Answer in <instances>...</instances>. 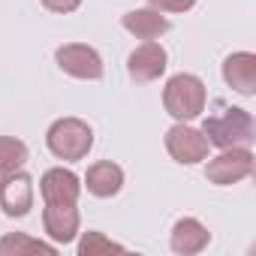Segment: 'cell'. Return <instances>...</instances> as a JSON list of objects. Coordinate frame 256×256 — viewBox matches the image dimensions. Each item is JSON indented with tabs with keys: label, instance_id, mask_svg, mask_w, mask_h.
<instances>
[{
	"label": "cell",
	"instance_id": "8992f818",
	"mask_svg": "<svg viewBox=\"0 0 256 256\" xmlns=\"http://www.w3.org/2000/svg\"><path fill=\"white\" fill-rule=\"evenodd\" d=\"M54 60L58 66L72 76V78H82V82H96L102 78V58L96 48L90 46H82V42H66L54 52Z\"/></svg>",
	"mask_w": 256,
	"mask_h": 256
},
{
	"label": "cell",
	"instance_id": "6da1fadb",
	"mask_svg": "<svg viewBox=\"0 0 256 256\" xmlns=\"http://www.w3.org/2000/svg\"><path fill=\"white\" fill-rule=\"evenodd\" d=\"M40 193L46 202V211H42L46 235L58 244L76 241V235H78V193H82L78 175L64 169V166H54L42 175Z\"/></svg>",
	"mask_w": 256,
	"mask_h": 256
},
{
	"label": "cell",
	"instance_id": "30bf717a",
	"mask_svg": "<svg viewBox=\"0 0 256 256\" xmlns=\"http://www.w3.org/2000/svg\"><path fill=\"white\" fill-rule=\"evenodd\" d=\"M223 78L232 90L253 96L256 94V54L253 52H235L223 60Z\"/></svg>",
	"mask_w": 256,
	"mask_h": 256
},
{
	"label": "cell",
	"instance_id": "7a4b0ae2",
	"mask_svg": "<svg viewBox=\"0 0 256 256\" xmlns=\"http://www.w3.org/2000/svg\"><path fill=\"white\" fill-rule=\"evenodd\" d=\"M202 136L208 139V145H214L220 151L223 148H250L256 139V124H253V114L247 108L226 106L217 114L205 118Z\"/></svg>",
	"mask_w": 256,
	"mask_h": 256
},
{
	"label": "cell",
	"instance_id": "52a82bcc",
	"mask_svg": "<svg viewBox=\"0 0 256 256\" xmlns=\"http://www.w3.org/2000/svg\"><path fill=\"white\" fill-rule=\"evenodd\" d=\"M208 139L202 136V130H193L184 120L175 124L172 130L166 133V151L172 154L175 163H184V166H193V163H202L208 157Z\"/></svg>",
	"mask_w": 256,
	"mask_h": 256
},
{
	"label": "cell",
	"instance_id": "ba28073f",
	"mask_svg": "<svg viewBox=\"0 0 256 256\" xmlns=\"http://www.w3.org/2000/svg\"><path fill=\"white\" fill-rule=\"evenodd\" d=\"M169 66V54L160 42L154 40H145L130 58H126V72H130L133 82L139 84H148V82H157Z\"/></svg>",
	"mask_w": 256,
	"mask_h": 256
},
{
	"label": "cell",
	"instance_id": "7c38bea8",
	"mask_svg": "<svg viewBox=\"0 0 256 256\" xmlns=\"http://www.w3.org/2000/svg\"><path fill=\"white\" fill-rule=\"evenodd\" d=\"M211 241V232L196 220V217H181L175 226H172V250L181 253V256H193V253H202Z\"/></svg>",
	"mask_w": 256,
	"mask_h": 256
},
{
	"label": "cell",
	"instance_id": "3957f363",
	"mask_svg": "<svg viewBox=\"0 0 256 256\" xmlns=\"http://www.w3.org/2000/svg\"><path fill=\"white\" fill-rule=\"evenodd\" d=\"M46 145L58 160L76 163V160H84L88 151L94 148V130L82 118H60L48 126Z\"/></svg>",
	"mask_w": 256,
	"mask_h": 256
},
{
	"label": "cell",
	"instance_id": "9c48e42d",
	"mask_svg": "<svg viewBox=\"0 0 256 256\" xmlns=\"http://www.w3.org/2000/svg\"><path fill=\"white\" fill-rule=\"evenodd\" d=\"M0 205H4L6 217H24L34 208V178L22 169L4 175L0 181Z\"/></svg>",
	"mask_w": 256,
	"mask_h": 256
},
{
	"label": "cell",
	"instance_id": "277c9868",
	"mask_svg": "<svg viewBox=\"0 0 256 256\" xmlns=\"http://www.w3.org/2000/svg\"><path fill=\"white\" fill-rule=\"evenodd\" d=\"M163 106L175 120H193L205 112V84L199 76L178 72L166 82Z\"/></svg>",
	"mask_w": 256,
	"mask_h": 256
},
{
	"label": "cell",
	"instance_id": "e0dca14e",
	"mask_svg": "<svg viewBox=\"0 0 256 256\" xmlns=\"http://www.w3.org/2000/svg\"><path fill=\"white\" fill-rule=\"evenodd\" d=\"M148 4L160 12H187L196 6V0H148Z\"/></svg>",
	"mask_w": 256,
	"mask_h": 256
},
{
	"label": "cell",
	"instance_id": "5bb4252c",
	"mask_svg": "<svg viewBox=\"0 0 256 256\" xmlns=\"http://www.w3.org/2000/svg\"><path fill=\"white\" fill-rule=\"evenodd\" d=\"M30 253H46V256H54L58 247L54 244H46L40 238H30L24 232H12V235H4L0 238V256H30Z\"/></svg>",
	"mask_w": 256,
	"mask_h": 256
},
{
	"label": "cell",
	"instance_id": "2e32d148",
	"mask_svg": "<svg viewBox=\"0 0 256 256\" xmlns=\"http://www.w3.org/2000/svg\"><path fill=\"white\" fill-rule=\"evenodd\" d=\"M100 253H124V244H114L102 232H84L78 241V256H100Z\"/></svg>",
	"mask_w": 256,
	"mask_h": 256
},
{
	"label": "cell",
	"instance_id": "4fadbf2b",
	"mask_svg": "<svg viewBox=\"0 0 256 256\" xmlns=\"http://www.w3.org/2000/svg\"><path fill=\"white\" fill-rule=\"evenodd\" d=\"M120 24L130 30L136 40H157V36H163V34L169 30V18H166L160 10H154V6L130 10V12L120 18Z\"/></svg>",
	"mask_w": 256,
	"mask_h": 256
},
{
	"label": "cell",
	"instance_id": "9a60e30c",
	"mask_svg": "<svg viewBox=\"0 0 256 256\" xmlns=\"http://www.w3.org/2000/svg\"><path fill=\"white\" fill-rule=\"evenodd\" d=\"M28 163V145L16 136H0V175H10Z\"/></svg>",
	"mask_w": 256,
	"mask_h": 256
},
{
	"label": "cell",
	"instance_id": "8fae6325",
	"mask_svg": "<svg viewBox=\"0 0 256 256\" xmlns=\"http://www.w3.org/2000/svg\"><path fill=\"white\" fill-rule=\"evenodd\" d=\"M84 187H88V193L96 196V199H112V196L120 193V187H124V169H120L118 163H112V160H100V163H94V166L88 169Z\"/></svg>",
	"mask_w": 256,
	"mask_h": 256
},
{
	"label": "cell",
	"instance_id": "ac0fdd59",
	"mask_svg": "<svg viewBox=\"0 0 256 256\" xmlns=\"http://www.w3.org/2000/svg\"><path fill=\"white\" fill-rule=\"evenodd\" d=\"M42 6L48 12H58V16H66V12H76L82 6V0H42Z\"/></svg>",
	"mask_w": 256,
	"mask_h": 256
},
{
	"label": "cell",
	"instance_id": "5b68a950",
	"mask_svg": "<svg viewBox=\"0 0 256 256\" xmlns=\"http://www.w3.org/2000/svg\"><path fill=\"white\" fill-rule=\"evenodd\" d=\"M253 172V151L250 148H223L214 160L205 166V178L217 187H229L244 181Z\"/></svg>",
	"mask_w": 256,
	"mask_h": 256
}]
</instances>
